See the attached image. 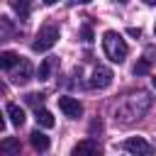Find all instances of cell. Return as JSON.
<instances>
[{"label":"cell","mask_w":156,"mask_h":156,"mask_svg":"<svg viewBox=\"0 0 156 156\" xmlns=\"http://www.w3.org/2000/svg\"><path fill=\"white\" fill-rule=\"evenodd\" d=\"M151 107V98L146 93H134V95H127L117 107H115V119H119L122 124H129L139 117H144V112Z\"/></svg>","instance_id":"6da1fadb"},{"label":"cell","mask_w":156,"mask_h":156,"mask_svg":"<svg viewBox=\"0 0 156 156\" xmlns=\"http://www.w3.org/2000/svg\"><path fill=\"white\" fill-rule=\"evenodd\" d=\"M102 49H105V56L112 61V63H122L127 58V44L124 39L117 34V32H105L102 34Z\"/></svg>","instance_id":"7a4b0ae2"},{"label":"cell","mask_w":156,"mask_h":156,"mask_svg":"<svg viewBox=\"0 0 156 156\" xmlns=\"http://www.w3.org/2000/svg\"><path fill=\"white\" fill-rule=\"evenodd\" d=\"M58 39V27L56 24H44L39 32H37V39L32 41V49L34 51H49Z\"/></svg>","instance_id":"3957f363"},{"label":"cell","mask_w":156,"mask_h":156,"mask_svg":"<svg viewBox=\"0 0 156 156\" xmlns=\"http://www.w3.org/2000/svg\"><path fill=\"white\" fill-rule=\"evenodd\" d=\"M119 149H124V151H129V154H141V156L154 154V146H151L149 141H144L141 136H132V139L122 141V144H119Z\"/></svg>","instance_id":"277c9868"},{"label":"cell","mask_w":156,"mask_h":156,"mask_svg":"<svg viewBox=\"0 0 156 156\" xmlns=\"http://www.w3.org/2000/svg\"><path fill=\"white\" fill-rule=\"evenodd\" d=\"M10 71H12L10 78H12V83H17V85H24V83L32 78V63H29L27 58H20V63L12 66Z\"/></svg>","instance_id":"5b68a950"},{"label":"cell","mask_w":156,"mask_h":156,"mask_svg":"<svg viewBox=\"0 0 156 156\" xmlns=\"http://www.w3.org/2000/svg\"><path fill=\"white\" fill-rule=\"evenodd\" d=\"M58 110H61L66 117H71V119H78V117L83 115V105H80L76 98H58Z\"/></svg>","instance_id":"8992f818"},{"label":"cell","mask_w":156,"mask_h":156,"mask_svg":"<svg viewBox=\"0 0 156 156\" xmlns=\"http://www.w3.org/2000/svg\"><path fill=\"white\" fill-rule=\"evenodd\" d=\"M110 83H112V71H110V68H105V66H98V68L93 71L90 85H93V88H107Z\"/></svg>","instance_id":"52a82bcc"},{"label":"cell","mask_w":156,"mask_h":156,"mask_svg":"<svg viewBox=\"0 0 156 156\" xmlns=\"http://www.w3.org/2000/svg\"><path fill=\"white\" fill-rule=\"evenodd\" d=\"M5 110H7V117H10V122H12L15 127H22V124H24V110H22L20 105L7 102V105H5Z\"/></svg>","instance_id":"ba28073f"},{"label":"cell","mask_w":156,"mask_h":156,"mask_svg":"<svg viewBox=\"0 0 156 156\" xmlns=\"http://www.w3.org/2000/svg\"><path fill=\"white\" fill-rule=\"evenodd\" d=\"M73 154L80 156V154H100V146L93 141V139H85V141H78L73 146Z\"/></svg>","instance_id":"9c48e42d"},{"label":"cell","mask_w":156,"mask_h":156,"mask_svg":"<svg viewBox=\"0 0 156 156\" xmlns=\"http://www.w3.org/2000/svg\"><path fill=\"white\" fill-rule=\"evenodd\" d=\"M29 141H32V146H34L37 151H46V149H49V136H46V134H41L39 129L29 134Z\"/></svg>","instance_id":"30bf717a"},{"label":"cell","mask_w":156,"mask_h":156,"mask_svg":"<svg viewBox=\"0 0 156 156\" xmlns=\"http://www.w3.org/2000/svg\"><path fill=\"white\" fill-rule=\"evenodd\" d=\"M20 58H22V56H17L15 51H2V54H0V66H2L5 71H10L12 66L20 63Z\"/></svg>","instance_id":"8fae6325"},{"label":"cell","mask_w":156,"mask_h":156,"mask_svg":"<svg viewBox=\"0 0 156 156\" xmlns=\"http://www.w3.org/2000/svg\"><path fill=\"white\" fill-rule=\"evenodd\" d=\"M34 117H37V122H39L41 127H46V129H49V127H54V115H51L49 110L37 107V110H34Z\"/></svg>","instance_id":"7c38bea8"},{"label":"cell","mask_w":156,"mask_h":156,"mask_svg":"<svg viewBox=\"0 0 156 156\" xmlns=\"http://www.w3.org/2000/svg\"><path fill=\"white\" fill-rule=\"evenodd\" d=\"M0 151H5V154H20V141L17 139H2Z\"/></svg>","instance_id":"4fadbf2b"},{"label":"cell","mask_w":156,"mask_h":156,"mask_svg":"<svg viewBox=\"0 0 156 156\" xmlns=\"http://www.w3.org/2000/svg\"><path fill=\"white\" fill-rule=\"evenodd\" d=\"M151 71V63H149V58H141L136 66H134V76H144V73H149Z\"/></svg>","instance_id":"5bb4252c"},{"label":"cell","mask_w":156,"mask_h":156,"mask_svg":"<svg viewBox=\"0 0 156 156\" xmlns=\"http://www.w3.org/2000/svg\"><path fill=\"white\" fill-rule=\"evenodd\" d=\"M0 24H2V39H10V34H12L10 20H7V17H0Z\"/></svg>","instance_id":"9a60e30c"},{"label":"cell","mask_w":156,"mask_h":156,"mask_svg":"<svg viewBox=\"0 0 156 156\" xmlns=\"http://www.w3.org/2000/svg\"><path fill=\"white\" fill-rule=\"evenodd\" d=\"M49 71H51V58H46V61L39 66V78H49Z\"/></svg>","instance_id":"2e32d148"},{"label":"cell","mask_w":156,"mask_h":156,"mask_svg":"<svg viewBox=\"0 0 156 156\" xmlns=\"http://www.w3.org/2000/svg\"><path fill=\"white\" fill-rule=\"evenodd\" d=\"M27 7H29V0H15V10H17L22 17L27 15Z\"/></svg>","instance_id":"e0dca14e"},{"label":"cell","mask_w":156,"mask_h":156,"mask_svg":"<svg viewBox=\"0 0 156 156\" xmlns=\"http://www.w3.org/2000/svg\"><path fill=\"white\" fill-rule=\"evenodd\" d=\"M41 100H44L41 93H29V95H27V102H29V105H41Z\"/></svg>","instance_id":"ac0fdd59"},{"label":"cell","mask_w":156,"mask_h":156,"mask_svg":"<svg viewBox=\"0 0 156 156\" xmlns=\"http://www.w3.org/2000/svg\"><path fill=\"white\" fill-rule=\"evenodd\" d=\"M83 39H85V41H90V39H93V32H90V27H83Z\"/></svg>","instance_id":"d6986e66"},{"label":"cell","mask_w":156,"mask_h":156,"mask_svg":"<svg viewBox=\"0 0 156 156\" xmlns=\"http://www.w3.org/2000/svg\"><path fill=\"white\" fill-rule=\"evenodd\" d=\"M129 34H132V37H139L141 32H139V27H129Z\"/></svg>","instance_id":"ffe728a7"},{"label":"cell","mask_w":156,"mask_h":156,"mask_svg":"<svg viewBox=\"0 0 156 156\" xmlns=\"http://www.w3.org/2000/svg\"><path fill=\"white\" fill-rule=\"evenodd\" d=\"M71 2H80V5H85V2H90V0H71Z\"/></svg>","instance_id":"44dd1931"},{"label":"cell","mask_w":156,"mask_h":156,"mask_svg":"<svg viewBox=\"0 0 156 156\" xmlns=\"http://www.w3.org/2000/svg\"><path fill=\"white\" fill-rule=\"evenodd\" d=\"M54 2H58V0H44V5H54Z\"/></svg>","instance_id":"7402d4cb"},{"label":"cell","mask_w":156,"mask_h":156,"mask_svg":"<svg viewBox=\"0 0 156 156\" xmlns=\"http://www.w3.org/2000/svg\"><path fill=\"white\" fill-rule=\"evenodd\" d=\"M144 2H146V5H156V0H144Z\"/></svg>","instance_id":"603a6c76"},{"label":"cell","mask_w":156,"mask_h":156,"mask_svg":"<svg viewBox=\"0 0 156 156\" xmlns=\"http://www.w3.org/2000/svg\"><path fill=\"white\" fill-rule=\"evenodd\" d=\"M151 83H154V88H156V76H154V78H151Z\"/></svg>","instance_id":"cb8c5ba5"},{"label":"cell","mask_w":156,"mask_h":156,"mask_svg":"<svg viewBox=\"0 0 156 156\" xmlns=\"http://www.w3.org/2000/svg\"><path fill=\"white\" fill-rule=\"evenodd\" d=\"M154 32H156V27H154Z\"/></svg>","instance_id":"d4e9b609"}]
</instances>
